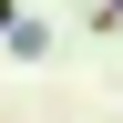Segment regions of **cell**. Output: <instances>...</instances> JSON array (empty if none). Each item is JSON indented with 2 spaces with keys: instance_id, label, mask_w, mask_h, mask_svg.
<instances>
[{
  "instance_id": "6da1fadb",
  "label": "cell",
  "mask_w": 123,
  "mask_h": 123,
  "mask_svg": "<svg viewBox=\"0 0 123 123\" xmlns=\"http://www.w3.org/2000/svg\"><path fill=\"white\" fill-rule=\"evenodd\" d=\"M0 41H10V62H51V21H21V10H10Z\"/></svg>"
},
{
  "instance_id": "7a4b0ae2",
  "label": "cell",
  "mask_w": 123,
  "mask_h": 123,
  "mask_svg": "<svg viewBox=\"0 0 123 123\" xmlns=\"http://www.w3.org/2000/svg\"><path fill=\"white\" fill-rule=\"evenodd\" d=\"M113 21H123V0H92V31H113Z\"/></svg>"
}]
</instances>
